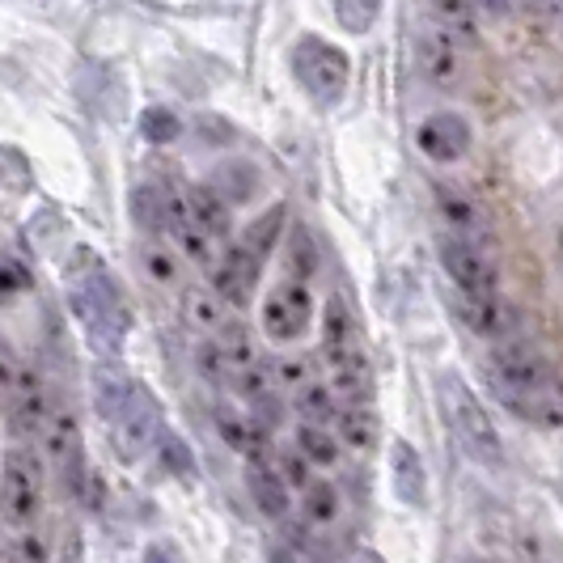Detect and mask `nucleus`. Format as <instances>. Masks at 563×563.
<instances>
[{
  "mask_svg": "<svg viewBox=\"0 0 563 563\" xmlns=\"http://www.w3.org/2000/svg\"><path fill=\"white\" fill-rule=\"evenodd\" d=\"M416 56H420L423 77H428L432 85H441V89H453V85L466 77V52H462V38H457V30L441 26V22H432V26L420 34Z\"/></svg>",
  "mask_w": 563,
  "mask_h": 563,
  "instance_id": "9",
  "label": "nucleus"
},
{
  "mask_svg": "<svg viewBox=\"0 0 563 563\" xmlns=\"http://www.w3.org/2000/svg\"><path fill=\"white\" fill-rule=\"evenodd\" d=\"M457 313H462V322L483 339H496V343H505L512 339L517 331V310L500 301V292L496 297H462L457 301Z\"/></svg>",
  "mask_w": 563,
  "mask_h": 563,
  "instance_id": "15",
  "label": "nucleus"
},
{
  "mask_svg": "<svg viewBox=\"0 0 563 563\" xmlns=\"http://www.w3.org/2000/svg\"><path fill=\"white\" fill-rule=\"evenodd\" d=\"M437 203H441V217H445L450 229L457 233V242L479 246L483 238H487V212L479 208V199L475 196H466L462 187L441 183V187H437Z\"/></svg>",
  "mask_w": 563,
  "mask_h": 563,
  "instance_id": "16",
  "label": "nucleus"
},
{
  "mask_svg": "<svg viewBox=\"0 0 563 563\" xmlns=\"http://www.w3.org/2000/svg\"><path fill=\"white\" fill-rule=\"evenodd\" d=\"M141 136L148 144H174L183 136V119L169 111V107H148L141 114Z\"/></svg>",
  "mask_w": 563,
  "mask_h": 563,
  "instance_id": "26",
  "label": "nucleus"
},
{
  "mask_svg": "<svg viewBox=\"0 0 563 563\" xmlns=\"http://www.w3.org/2000/svg\"><path fill=\"white\" fill-rule=\"evenodd\" d=\"M132 217H136V225L144 233H166V191L162 187H136Z\"/></svg>",
  "mask_w": 563,
  "mask_h": 563,
  "instance_id": "25",
  "label": "nucleus"
},
{
  "mask_svg": "<svg viewBox=\"0 0 563 563\" xmlns=\"http://www.w3.org/2000/svg\"><path fill=\"white\" fill-rule=\"evenodd\" d=\"M339 398L331 395V386H306L301 395H297V416L306 420V428H327L331 432V423L339 420Z\"/></svg>",
  "mask_w": 563,
  "mask_h": 563,
  "instance_id": "22",
  "label": "nucleus"
},
{
  "mask_svg": "<svg viewBox=\"0 0 563 563\" xmlns=\"http://www.w3.org/2000/svg\"><path fill=\"white\" fill-rule=\"evenodd\" d=\"M416 141H420V153L428 162H445L450 166V162H462L471 153V123L453 111L428 114L420 123V132H416Z\"/></svg>",
  "mask_w": 563,
  "mask_h": 563,
  "instance_id": "12",
  "label": "nucleus"
},
{
  "mask_svg": "<svg viewBox=\"0 0 563 563\" xmlns=\"http://www.w3.org/2000/svg\"><path fill=\"white\" fill-rule=\"evenodd\" d=\"M246 487H251V500L258 505L263 517H272V521H280L284 512H288V487L280 483L276 471H267V466H251V475H246Z\"/></svg>",
  "mask_w": 563,
  "mask_h": 563,
  "instance_id": "21",
  "label": "nucleus"
},
{
  "mask_svg": "<svg viewBox=\"0 0 563 563\" xmlns=\"http://www.w3.org/2000/svg\"><path fill=\"white\" fill-rule=\"evenodd\" d=\"M0 563H9V547H4V538H0Z\"/></svg>",
  "mask_w": 563,
  "mask_h": 563,
  "instance_id": "39",
  "label": "nucleus"
},
{
  "mask_svg": "<svg viewBox=\"0 0 563 563\" xmlns=\"http://www.w3.org/2000/svg\"><path fill=\"white\" fill-rule=\"evenodd\" d=\"M111 428H114V445H119L123 457H141L153 445H162V437H166L162 407H157V398L148 395L141 382H132L128 398L111 411Z\"/></svg>",
  "mask_w": 563,
  "mask_h": 563,
  "instance_id": "7",
  "label": "nucleus"
},
{
  "mask_svg": "<svg viewBox=\"0 0 563 563\" xmlns=\"http://www.w3.org/2000/svg\"><path fill=\"white\" fill-rule=\"evenodd\" d=\"M258 276H263V263L246 254L242 246H233V251L217 263V272H212V297L221 301V306H233V310H246L254 301V292H258Z\"/></svg>",
  "mask_w": 563,
  "mask_h": 563,
  "instance_id": "11",
  "label": "nucleus"
},
{
  "mask_svg": "<svg viewBox=\"0 0 563 563\" xmlns=\"http://www.w3.org/2000/svg\"><path fill=\"white\" fill-rule=\"evenodd\" d=\"M322 352L331 365V395L347 398L352 407H368V361L361 322L343 297L327 301L322 313Z\"/></svg>",
  "mask_w": 563,
  "mask_h": 563,
  "instance_id": "3",
  "label": "nucleus"
},
{
  "mask_svg": "<svg viewBox=\"0 0 563 563\" xmlns=\"http://www.w3.org/2000/svg\"><path fill=\"white\" fill-rule=\"evenodd\" d=\"M162 471L178 475V479H187V475L196 471V462H191V453H187V445H183V441L162 437Z\"/></svg>",
  "mask_w": 563,
  "mask_h": 563,
  "instance_id": "33",
  "label": "nucleus"
},
{
  "mask_svg": "<svg viewBox=\"0 0 563 563\" xmlns=\"http://www.w3.org/2000/svg\"><path fill=\"white\" fill-rule=\"evenodd\" d=\"M183 203H187V217L196 221V229L208 242L229 238L233 217H229V199L221 196L217 187H187V191H183Z\"/></svg>",
  "mask_w": 563,
  "mask_h": 563,
  "instance_id": "18",
  "label": "nucleus"
},
{
  "mask_svg": "<svg viewBox=\"0 0 563 563\" xmlns=\"http://www.w3.org/2000/svg\"><path fill=\"white\" fill-rule=\"evenodd\" d=\"M441 263H445V276H450L453 288H457L462 297H496V292H500V276H496L492 258H487L479 246L450 238V242L441 246Z\"/></svg>",
  "mask_w": 563,
  "mask_h": 563,
  "instance_id": "10",
  "label": "nucleus"
},
{
  "mask_svg": "<svg viewBox=\"0 0 563 563\" xmlns=\"http://www.w3.org/2000/svg\"><path fill=\"white\" fill-rule=\"evenodd\" d=\"M437 395H441V411H445V423L457 437V445L466 457H475L479 466H500L505 462V450H500V432L487 416V407L479 402V395L457 377V373H441L437 382Z\"/></svg>",
  "mask_w": 563,
  "mask_h": 563,
  "instance_id": "4",
  "label": "nucleus"
},
{
  "mask_svg": "<svg viewBox=\"0 0 563 563\" xmlns=\"http://www.w3.org/2000/svg\"><path fill=\"white\" fill-rule=\"evenodd\" d=\"M492 382L496 390H505L508 407L521 411L526 420L542 428H560V386H555V368L526 339H505L492 352Z\"/></svg>",
  "mask_w": 563,
  "mask_h": 563,
  "instance_id": "2",
  "label": "nucleus"
},
{
  "mask_svg": "<svg viewBox=\"0 0 563 563\" xmlns=\"http://www.w3.org/2000/svg\"><path fill=\"white\" fill-rule=\"evenodd\" d=\"M9 563H47V542L38 534L18 538V542L9 547Z\"/></svg>",
  "mask_w": 563,
  "mask_h": 563,
  "instance_id": "35",
  "label": "nucleus"
},
{
  "mask_svg": "<svg viewBox=\"0 0 563 563\" xmlns=\"http://www.w3.org/2000/svg\"><path fill=\"white\" fill-rule=\"evenodd\" d=\"M284 229V208L276 203V208H267V217H258L251 229H246V238H242V251L254 254L258 263L272 254V246H276V238H280Z\"/></svg>",
  "mask_w": 563,
  "mask_h": 563,
  "instance_id": "24",
  "label": "nucleus"
},
{
  "mask_svg": "<svg viewBox=\"0 0 563 563\" xmlns=\"http://www.w3.org/2000/svg\"><path fill=\"white\" fill-rule=\"evenodd\" d=\"M128 390H132V382H128L119 368H102V373H98V411L111 420V411L128 398Z\"/></svg>",
  "mask_w": 563,
  "mask_h": 563,
  "instance_id": "31",
  "label": "nucleus"
},
{
  "mask_svg": "<svg viewBox=\"0 0 563 563\" xmlns=\"http://www.w3.org/2000/svg\"><path fill=\"white\" fill-rule=\"evenodd\" d=\"M217 428H221V441H225L233 453H242L246 462L263 466L272 457V437L267 428H258L254 420L238 416V411H217Z\"/></svg>",
  "mask_w": 563,
  "mask_h": 563,
  "instance_id": "19",
  "label": "nucleus"
},
{
  "mask_svg": "<svg viewBox=\"0 0 563 563\" xmlns=\"http://www.w3.org/2000/svg\"><path fill=\"white\" fill-rule=\"evenodd\" d=\"M306 517H310L313 526H331L339 517V496L331 483H313L310 496H306Z\"/></svg>",
  "mask_w": 563,
  "mask_h": 563,
  "instance_id": "30",
  "label": "nucleus"
},
{
  "mask_svg": "<svg viewBox=\"0 0 563 563\" xmlns=\"http://www.w3.org/2000/svg\"><path fill=\"white\" fill-rule=\"evenodd\" d=\"M310 318H313V297L310 288L297 280L276 284L267 292V301H263V331H267V339H276V343L301 339L310 331Z\"/></svg>",
  "mask_w": 563,
  "mask_h": 563,
  "instance_id": "8",
  "label": "nucleus"
},
{
  "mask_svg": "<svg viewBox=\"0 0 563 563\" xmlns=\"http://www.w3.org/2000/svg\"><path fill=\"white\" fill-rule=\"evenodd\" d=\"M297 445L306 453V462H318V466H331L339 457L335 437H331L327 428H301V432H297Z\"/></svg>",
  "mask_w": 563,
  "mask_h": 563,
  "instance_id": "27",
  "label": "nucleus"
},
{
  "mask_svg": "<svg viewBox=\"0 0 563 563\" xmlns=\"http://www.w3.org/2000/svg\"><path fill=\"white\" fill-rule=\"evenodd\" d=\"M284 471H288V475H284V487H288V483H297V487H310V462H306V457H297V453H288V457H284Z\"/></svg>",
  "mask_w": 563,
  "mask_h": 563,
  "instance_id": "37",
  "label": "nucleus"
},
{
  "mask_svg": "<svg viewBox=\"0 0 563 563\" xmlns=\"http://www.w3.org/2000/svg\"><path fill=\"white\" fill-rule=\"evenodd\" d=\"M52 416H56V402L47 395V386L26 368L22 382H18L13 395H9V420H13V428H18L22 437H43Z\"/></svg>",
  "mask_w": 563,
  "mask_h": 563,
  "instance_id": "13",
  "label": "nucleus"
},
{
  "mask_svg": "<svg viewBox=\"0 0 563 563\" xmlns=\"http://www.w3.org/2000/svg\"><path fill=\"white\" fill-rule=\"evenodd\" d=\"M144 563H174V560H169L162 547H148V551H144Z\"/></svg>",
  "mask_w": 563,
  "mask_h": 563,
  "instance_id": "38",
  "label": "nucleus"
},
{
  "mask_svg": "<svg viewBox=\"0 0 563 563\" xmlns=\"http://www.w3.org/2000/svg\"><path fill=\"white\" fill-rule=\"evenodd\" d=\"M30 292V267L13 254H0V301H13Z\"/></svg>",
  "mask_w": 563,
  "mask_h": 563,
  "instance_id": "32",
  "label": "nucleus"
},
{
  "mask_svg": "<svg viewBox=\"0 0 563 563\" xmlns=\"http://www.w3.org/2000/svg\"><path fill=\"white\" fill-rule=\"evenodd\" d=\"M390 479H395V496L402 505H428V471H423V457L411 441H395L390 445Z\"/></svg>",
  "mask_w": 563,
  "mask_h": 563,
  "instance_id": "17",
  "label": "nucleus"
},
{
  "mask_svg": "<svg viewBox=\"0 0 563 563\" xmlns=\"http://www.w3.org/2000/svg\"><path fill=\"white\" fill-rule=\"evenodd\" d=\"M377 13H382V4H373V0H339L335 4L339 26L347 30V34H365L377 22Z\"/></svg>",
  "mask_w": 563,
  "mask_h": 563,
  "instance_id": "28",
  "label": "nucleus"
},
{
  "mask_svg": "<svg viewBox=\"0 0 563 563\" xmlns=\"http://www.w3.org/2000/svg\"><path fill=\"white\" fill-rule=\"evenodd\" d=\"M288 263H292V272H301L297 284H306V276L318 272V246H313V238L306 229H292L288 233Z\"/></svg>",
  "mask_w": 563,
  "mask_h": 563,
  "instance_id": "29",
  "label": "nucleus"
},
{
  "mask_svg": "<svg viewBox=\"0 0 563 563\" xmlns=\"http://www.w3.org/2000/svg\"><path fill=\"white\" fill-rule=\"evenodd\" d=\"M292 73H297V81L306 85V93H310L313 102L335 107L339 98L347 93L352 64H347V56L339 52L335 43H327V38H318V34H306V38H297V47H292Z\"/></svg>",
  "mask_w": 563,
  "mask_h": 563,
  "instance_id": "6",
  "label": "nucleus"
},
{
  "mask_svg": "<svg viewBox=\"0 0 563 563\" xmlns=\"http://www.w3.org/2000/svg\"><path fill=\"white\" fill-rule=\"evenodd\" d=\"M335 428L352 450H373V445H377V416H373L368 407H343Z\"/></svg>",
  "mask_w": 563,
  "mask_h": 563,
  "instance_id": "23",
  "label": "nucleus"
},
{
  "mask_svg": "<svg viewBox=\"0 0 563 563\" xmlns=\"http://www.w3.org/2000/svg\"><path fill=\"white\" fill-rule=\"evenodd\" d=\"M183 322L196 331V335L212 339L221 335L229 327L225 318V306L212 297V292H203V288H191V292H183Z\"/></svg>",
  "mask_w": 563,
  "mask_h": 563,
  "instance_id": "20",
  "label": "nucleus"
},
{
  "mask_svg": "<svg viewBox=\"0 0 563 563\" xmlns=\"http://www.w3.org/2000/svg\"><path fill=\"white\" fill-rule=\"evenodd\" d=\"M276 377H280L284 386H313V368H310V361H280L276 365Z\"/></svg>",
  "mask_w": 563,
  "mask_h": 563,
  "instance_id": "36",
  "label": "nucleus"
},
{
  "mask_svg": "<svg viewBox=\"0 0 563 563\" xmlns=\"http://www.w3.org/2000/svg\"><path fill=\"white\" fill-rule=\"evenodd\" d=\"M43 512V462L26 445H13L0 462V517L18 530Z\"/></svg>",
  "mask_w": 563,
  "mask_h": 563,
  "instance_id": "5",
  "label": "nucleus"
},
{
  "mask_svg": "<svg viewBox=\"0 0 563 563\" xmlns=\"http://www.w3.org/2000/svg\"><path fill=\"white\" fill-rule=\"evenodd\" d=\"M43 437H47V453H52V462H56L59 475H64V487L73 492L77 479L89 471V466H85V453H81V428H77V420H73L68 411H56Z\"/></svg>",
  "mask_w": 563,
  "mask_h": 563,
  "instance_id": "14",
  "label": "nucleus"
},
{
  "mask_svg": "<svg viewBox=\"0 0 563 563\" xmlns=\"http://www.w3.org/2000/svg\"><path fill=\"white\" fill-rule=\"evenodd\" d=\"M475 563H492V560H475Z\"/></svg>",
  "mask_w": 563,
  "mask_h": 563,
  "instance_id": "40",
  "label": "nucleus"
},
{
  "mask_svg": "<svg viewBox=\"0 0 563 563\" xmlns=\"http://www.w3.org/2000/svg\"><path fill=\"white\" fill-rule=\"evenodd\" d=\"M144 258V272H148V280H157V284H174V276H178V267H174V258H169L157 242H148L141 251Z\"/></svg>",
  "mask_w": 563,
  "mask_h": 563,
  "instance_id": "34",
  "label": "nucleus"
},
{
  "mask_svg": "<svg viewBox=\"0 0 563 563\" xmlns=\"http://www.w3.org/2000/svg\"><path fill=\"white\" fill-rule=\"evenodd\" d=\"M68 301L81 327L102 352H119L123 339L132 331V310L123 301V288L111 276L107 258L93 254L89 246H77L68 258Z\"/></svg>",
  "mask_w": 563,
  "mask_h": 563,
  "instance_id": "1",
  "label": "nucleus"
}]
</instances>
